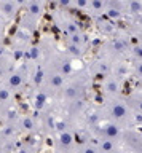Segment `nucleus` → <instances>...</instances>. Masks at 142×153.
<instances>
[{
	"instance_id": "1",
	"label": "nucleus",
	"mask_w": 142,
	"mask_h": 153,
	"mask_svg": "<svg viewBox=\"0 0 142 153\" xmlns=\"http://www.w3.org/2000/svg\"><path fill=\"white\" fill-rule=\"evenodd\" d=\"M101 110H102V115H104V120H106V121L117 124L118 128L123 129V131L136 128L134 113H132V110L129 107H128V104L125 102V97H123V96H118V97H107L104 100Z\"/></svg>"
},
{
	"instance_id": "2",
	"label": "nucleus",
	"mask_w": 142,
	"mask_h": 153,
	"mask_svg": "<svg viewBox=\"0 0 142 153\" xmlns=\"http://www.w3.org/2000/svg\"><path fill=\"white\" fill-rule=\"evenodd\" d=\"M129 48H131L129 37L123 35V33H115L113 37H109L102 43V51H104L102 56L112 62H120L129 56Z\"/></svg>"
},
{
	"instance_id": "3",
	"label": "nucleus",
	"mask_w": 142,
	"mask_h": 153,
	"mask_svg": "<svg viewBox=\"0 0 142 153\" xmlns=\"http://www.w3.org/2000/svg\"><path fill=\"white\" fill-rule=\"evenodd\" d=\"M89 80H91V76H89L88 72H78L75 78H72L69 83L62 86V89H61L62 91V99H65L67 102H72V100L86 97Z\"/></svg>"
},
{
	"instance_id": "4",
	"label": "nucleus",
	"mask_w": 142,
	"mask_h": 153,
	"mask_svg": "<svg viewBox=\"0 0 142 153\" xmlns=\"http://www.w3.org/2000/svg\"><path fill=\"white\" fill-rule=\"evenodd\" d=\"M89 136L93 139H109L117 143L123 142V129L118 128L117 124L109 123V121H102L97 128H94L93 131H89Z\"/></svg>"
},
{
	"instance_id": "5",
	"label": "nucleus",
	"mask_w": 142,
	"mask_h": 153,
	"mask_svg": "<svg viewBox=\"0 0 142 153\" xmlns=\"http://www.w3.org/2000/svg\"><path fill=\"white\" fill-rule=\"evenodd\" d=\"M121 145H125L131 153H142V131L136 128L123 131Z\"/></svg>"
},
{
	"instance_id": "6",
	"label": "nucleus",
	"mask_w": 142,
	"mask_h": 153,
	"mask_svg": "<svg viewBox=\"0 0 142 153\" xmlns=\"http://www.w3.org/2000/svg\"><path fill=\"white\" fill-rule=\"evenodd\" d=\"M112 72H113V62L102 56L89 65L88 74H89V76H96V78L104 80V78H107V76H110Z\"/></svg>"
},
{
	"instance_id": "7",
	"label": "nucleus",
	"mask_w": 142,
	"mask_h": 153,
	"mask_svg": "<svg viewBox=\"0 0 142 153\" xmlns=\"http://www.w3.org/2000/svg\"><path fill=\"white\" fill-rule=\"evenodd\" d=\"M58 153H75L77 150V140L72 131H61L58 142H56Z\"/></svg>"
},
{
	"instance_id": "8",
	"label": "nucleus",
	"mask_w": 142,
	"mask_h": 153,
	"mask_svg": "<svg viewBox=\"0 0 142 153\" xmlns=\"http://www.w3.org/2000/svg\"><path fill=\"white\" fill-rule=\"evenodd\" d=\"M102 93L106 94V99L121 96V80L113 76V75L104 78L102 80Z\"/></svg>"
},
{
	"instance_id": "9",
	"label": "nucleus",
	"mask_w": 142,
	"mask_h": 153,
	"mask_svg": "<svg viewBox=\"0 0 142 153\" xmlns=\"http://www.w3.org/2000/svg\"><path fill=\"white\" fill-rule=\"evenodd\" d=\"M104 16L112 22L121 19L125 16V2H118V0H115V2H113V0L112 2H107L106 10H104Z\"/></svg>"
},
{
	"instance_id": "10",
	"label": "nucleus",
	"mask_w": 142,
	"mask_h": 153,
	"mask_svg": "<svg viewBox=\"0 0 142 153\" xmlns=\"http://www.w3.org/2000/svg\"><path fill=\"white\" fill-rule=\"evenodd\" d=\"M86 110H88L86 97L72 100V102H67V115H69V117H72V118H74V117L83 118V115L86 113Z\"/></svg>"
},
{
	"instance_id": "11",
	"label": "nucleus",
	"mask_w": 142,
	"mask_h": 153,
	"mask_svg": "<svg viewBox=\"0 0 142 153\" xmlns=\"http://www.w3.org/2000/svg\"><path fill=\"white\" fill-rule=\"evenodd\" d=\"M125 102L128 107L132 110V113L142 115V89L141 91H132L131 94L125 96Z\"/></svg>"
},
{
	"instance_id": "12",
	"label": "nucleus",
	"mask_w": 142,
	"mask_h": 153,
	"mask_svg": "<svg viewBox=\"0 0 142 153\" xmlns=\"http://www.w3.org/2000/svg\"><path fill=\"white\" fill-rule=\"evenodd\" d=\"M94 21H96V26L99 29V32H102L104 35H107V37H113L117 33V27H115V24H113L112 21H109V19L104 16H97V18H94Z\"/></svg>"
},
{
	"instance_id": "13",
	"label": "nucleus",
	"mask_w": 142,
	"mask_h": 153,
	"mask_svg": "<svg viewBox=\"0 0 142 153\" xmlns=\"http://www.w3.org/2000/svg\"><path fill=\"white\" fill-rule=\"evenodd\" d=\"M125 14H128L131 19H136L137 16H141L142 14V2H136V0L125 2Z\"/></svg>"
},
{
	"instance_id": "14",
	"label": "nucleus",
	"mask_w": 142,
	"mask_h": 153,
	"mask_svg": "<svg viewBox=\"0 0 142 153\" xmlns=\"http://www.w3.org/2000/svg\"><path fill=\"white\" fill-rule=\"evenodd\" d=\"M93 140L97 145V148H99V152H101V153H109V152L115 150L117 147H121L120 143H117L113 140H109V139H93Z\"/></svg>"
},
{
	"instance_id": "15",
	"label": "nucleus",
	"mask_w": 142,
	"mask_h": 153,
	"mask_svg": "<svg viewBox=\"0 0 142 153\" xmlns=\"http://www.w3.org/2000/svg\"><path fill=\"white\" fill-rule=\"evenodd\" d=\"M75 153H101L94 140H85L82 143H77V150Z\"/></svg>"
},
{
	"instance_id": "16",
	"label": "nucleus",
	"mask_w": 142,
	"mask_h": 153,
	"mask_svg": "<svg viewBox=\"0 0 142 153\" xmlns=\"http://www.w3.org/2000/svg\"><path fill=\"white\" fill-rule=\"evenodd\" d=\"M61 29H62V30L67 33L69 37L82 30L80 24H78L77 21H74V19H64V21H62V26H61Z\"/></svg>"
},
{
	"instance_id": "17",
	"label": "nucleus",
	"mask_w": 142,
	"mask_h": 153,
	"mask_svg": "<svg viewBox=\"0 0 142 153\" xmlns=\"http://www.w3.org/2000/svg\"><path fill=\"white\" fill-rule=\"evenodd\" d=\"M106 0H89L88 3V10H91L94 18L97 16H102L104 14V10H106Z\"/></svg>"
},
{
	"instance_id": "18",
	"label": "nucleus",
	"mask_w": 142,
	"mask_h": 153,
	"mask_svg": "<svg viewBox=\"0 0 142 153\" xmlns=\"http://www.w3.org/2000/svg\"><path fill=\"white\" fill-rule=\"evenodd\" d=\"M67 43H72V45H77V46H86L88 43V35L85 33L83 30H80L77 33H74V35H70L67 38Z\"/></svg>"
},
{
	"instance_id": "19",
	"label": "nucleus",
	"mask_w": 142,
	"mask_h": 153,
	"mask_svg": "<svg viewBox=\"0 0 142 153\" xmlns=\"http://www.w3.org/2000/svg\"><path fill=\"white\" fill-rule=\"evenodd\" d=\"M129 69H131L132 76H136V78L142 83V59H139V61H132Z\"/></svg>"
},
{
	"instance_id": "20",
	"label": "nucleus",
	"mask_w": 142,
	"mask_h": 153,
	"mask_svg": "<svg viewBox=\"0 0 142 153\" xmlns=\"http://www.w3.org/2000/svg\"><path fill=\"white\" fill-rule=\"evenodd\" d=\"M67 53L72 57H82L85 54V48L83 46H77V45H72V43H67Z\"/></svg>"
},
{
	"instance_id": "21",
	"label": "nucleus",
	"mask_w": 142,
	"mask_h": 153,
	"mask_svg": "<svg viewBox=\"0 0 142 153\" xmlns=\"http://www.w3.org/2000/svg\"><path fill=\"white\" fill-rule=\"evenodd\" d=\"M88 3H89V0H77V2H74L72 5L77 7L78 10H85V8H88Z\"/></svg>"
},
{
	"instance_id": "22",
	"label": "nucleus",
	"mask_w": 142,
	"mask_h": 153,
	"mask_svg": "<svg viewBox=\"0 0 142 153\" xmlns=\"http://www.w3.org/2000/svg\"><path fill=\"white\" fill-rule=\"evenodd\" d=\"M2 7H3V11H5L7 14H11L13 11H15V5L13 3H3Z\"/></svg>"
},
{
	"instance_id": "23",
	"label": "nucleus",
	"mask_w": 142,
	"mask_h": 153,
	"mask_svg": "<svg viewBox=\"0 0 142 153\" xmlns=\"http://www.w3.org/2000/svg\"><path fill=\"white\" fill-rule=\"evenodd\" d=\"M109 153H128V152H126L123 147H117L115 150H112V152H109Z\"/></svg>"
},
{
	"instance_id": "24",
	"label": "nucleus",
	"mask_w": 142,
	"mask_h": 153,
	"mask_svg": "<svg viewBox=\"0 0 142 153\" xmlns=\"http://www.w3.org/2000/svg\"><path fill=\"white\" fill-rule=\"evenodd\" d=\"M22 124H24V128H27V129H30L32 126H34V124H32V121H30V120H24V121H22Z\"/></svg>"
}]
</instances>
